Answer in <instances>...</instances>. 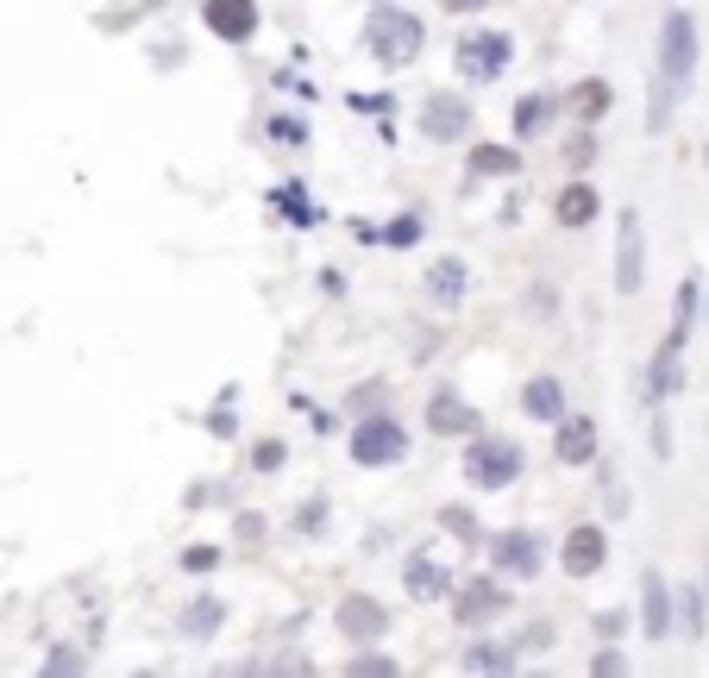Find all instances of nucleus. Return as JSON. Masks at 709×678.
Returning <instances> with one entry per match:
<instances>
[{
    "instance_id": "1",
    "label": "nucleus",
    "mask_w": 709,
    "mask_h": 678,
    "mask_svg": "<svg viewBox=\"0 0 709 678\" xmlns=\"http://www.w3.org/2000/svg\"><path fill=\"white\" fill-rule=\"evenodd\" d=\"M690 76H697V20L666 13V25H659V82H653V107H647L653 133L671 119V101L690 88Z\"/></svg>"
},
{
    "instance_id": "2",
    "label": "nucleus",
    "mask_w": 709,
    "mask_h": 678,
    "mask_svg": "<svg viewBox=\"0 0 709 678\" xmlns=\"http://www.w3.org/2000/svg\"><path fill=\"white\" fill-rule=\"evenodd\" d=\"M421 20L415 13H403V7H377L371 13V25H365V51L377 63H389V70H403V63H415L421 58Z\"/></svg>"
},
{
    "instance_id": "3",
    "label": "nucleus",
    "mask_w": 709,
    "mask_h": 678,
    "mask_svg": "<svg viewBox=\"0 0 709 678\" xmlns=\"http://www.w3.org/2000/svg\"><path fill=\"white\" fill-rule=\"evenodd\" d=\"M521 446L515 440H471V452H465V478L478 490H509L521 478Z\"/></svg>"
},
{
    "instance_id": "4",
    "label": "nucleus",
    "mask_w": 709,
    "mask_h": 678,
    "mask_svg": "<svg viewBox=\"0 0 709 678\" xmlns=\"http://www.w3.org/2000/svg\"><path fill=\"white\" fill-rule=\"evenodd\" d=\"M459 76L465 82H497L502 70H509V58H515V39L509 32H471V39H459Z\"/></svg>"
},
{
    "instance_id": "5",
    "label": "nucleus",
    "mask_w": 709,
    "mask_h": 678,
    "mask_svg": "<svg viewBox=\"0 0 709 678\" xmlns=\"http://www.w3.org/2000/svg\"><path fill=\"white\" fill-rule=\"evenodd\" d=\"M403 452H408V434L389 415H365V421L352 427V459L358 466H396Z\"/></svg>"
},
{
    "instance_id": "6",
    "label": "nucleus",
    "mask_w": 709,
    "mask_h": 678,
    "mask_svg": "<svg viewBox=\"0 0 709 678\" xmlns=\"http://www.w3.org/2000/svg\"><path fill=\"white\" fill-rule=\"evenodd\" d=\"M421 133L434 138V145H452V138H465L471 133V107H465L459 95H427V107H421Z\"/></svg>"
},
{
    "instance_id": "7",
    "label": "nucleus",
    "mask_w": 709,
    "mask_h": 678,
    "mask_svg": "<svg viewBox=\"0 0 709 678\" xmlns=\"http://www.w3.org/2000/svg\"><path fill=\"white\" fill-rule=\"evenodd\" d=\"M640 213H622V239H615V290L622 295H640Z\"/></svg>"
},
{
    "instance_id": "8",
    "label": "nucleus",
    "mask_w": 709,
    "mask_h": 678,
    "mask_svg": "<svg viewBox=\"0 0 709 678\" xmlns=\"http://www.w3.org/2000/svg\"><path fill=\"white\" fill-rule=\"evenodd\" d=\"M208 32L227 44H246L258 32V0H208Z\"/></svg>"
},
{
    "instance_id": "9",
    "label": "nucleus",
    "mask_w": 709,
    "mask_h": 678,
    "mask_svg": "<svg viewBox=\"0 0 709 678\" xmlns=\"http://www.w3.org/2000/svg\"><path fill=\"white\" fill-rule=\"evenodd\" d=\"M603 560H609L603 528H572V534H565V572H572V578H591Z\"/></svg>"
},
{
    "instance_id": "10",
    "label": "nucleus",
    "mask_w": 709,
    "mask_h": 678,
    "mask_svg": "<svg viewBox=\"0 0 709 678\" xmlns=\"http://www.w3.org/2000/svg\"><path fill=\"white\" fill-rule=\"evenodd\" d=\"M553 427H559L553 452L565 459V466H584V459L596 452V421H591V415H559Z\"/></svg>"
},
{
    "instance_id": "11",
    "label": "nucleus",
    "mask_w": 709,
    "mask_h": 678,
    "mask_svg": "<svg viewBox=\"0 0 709 678\" xmlns=\"http://www.w3.org/2000/svg\"><path fill=\"white\" fill-rule=\"evenodd\" d=\"M502 603H509V591H502L497 578H471L459 591V622H471V628H478V622L502 616Z\"/></svg>"
},
{
    "instance_id": "12",
    "label": "nucleus",
    "mask_w": 709,
    "mask_h": 678,
    "mask_svg": "<svg viewBox=\"0 0 709 678\" xmlns=\"http://www.w3.org/2000/svg\"><path fill=\"white\" fill-rule=\"evenodd\" d=\"M490 553H497V572H509V578H534L540 572V541L534 534H502Z\"/></svg>"
},
{
    "instance_id": "13",
    "label": "nucleus",
    "mask_w": 709,
    "mask_h": 678,
    "mask_svg": "<svg viewBox=\"0 0 709 678\" xmlns=\"http://www.w3.org/2000/svg\"><path fill=\"white\" fill-rule=\"evenodd\" d=\"M465 283H471V271H465L459 258H440V264L427 271V302H434V309H459Z\"/></svg>"
},
{
    "instance_id": "14",
    "label": "nucleus",
    "mask_w": 709,
    "mask_h": 678,
    "mask_svg": "<svg viewBox=\"0 0 709 678\" xmlns=\"http://www.w3.org/2000/svg\"><path fill=\"white\" fill-rule=\"evenodd\" d=\"M340 628L352 640H377L389 628V616H384V603H371V597H345L340 603Z\"/></svg>"
},
{
    "instance_id": "15",
    "label": "nucleus",
    "mask_w": 709,
    "mask_h": 678,
    "mask_svg": "<svg viewBox=\"0 0 709 678\" xmlns=\"http://www.w3.org/2000/svg\"><path fill=\"white\" fill-rule=\"evenodd\" d=\"M427 427H434V434H478V415H471L452 389H440V396L427 403Z\"/></svg>"
},
{
    "instance_id": "16",
    "label": "nucleus",
    "mask_w": 709,
    "mask_h": 678,
    "mask_svg": "<svg viewBox=\"0 0 709 678\" xmlns=\"http://www.w3.org/2000/svg\"><path fill=\"white\" fill-rule=\"evenodd\" d=\"M640 616H647L653 640L671 635V597H666V578H659V572H647V584H640Z\"/></svg>"
},
{
    "instance_id": "17",
    "label": "nucleus",
    "mask_w": 709,
    "mask_h": 678,
    "mask_svg": "<svg viewBox=\"0 0 709 678\" xmlns=\"http://www.w3.org/2000/svg\"><path fill=\"white\" fill-rule=\"evenodd\" d=\"M521 408H528L534 421H559V415H565V384H559V377H534V384L521 389Z\"/></svg>"
},
{
    "instance_id": "18",
    "label": "nucleus",
    "mask_w": 709,
    "mask_h": 678,
    "mask_svg": "<svg viewBox=\"0 0 709 678\" xmlns=\"http://www.w3.org/2000/svg\"><path fill=\"white\" fill-rule=\"evenodd\" d=\"M596 220V189L591 182H572V189L559 195V227H591Z\"/></svg>"
},
{
    "instance_id": "19",
    "label": "nucleus",
    "mask_w": 709,
    "mask_h": 678,
    "mask_svg": "<svg viewBox=\"0 0 709 678\" xmlns=\"http://www.w3.org/2000/svg\"><path fill=\"white\" fill-rule=\"evenodd\" d=\"M521 157L509 145H471V176H515Z\"/></svg>"
},
{
    "instance_id": "20",
    "label": "nucleus",
    "mask_w": 709,
    "mask_h": 678,
    "mask_svg": "<svg viewBox=\"0 0 709 678\" xmlns=\"http://www.w3.org/2000/svg\"><path fill=\"white\" fill-rule=\"evenodd\" d=\"M408 591H415V597H446V591H452V578H446L440 565L421 553V560H408Z\"/></svg>"
},
{
    "instance_id": "21",
    "label": "nucleus",
    "mask_w": 709,
    "mask_h": 678,
    "mask_svg": "<svg viewBox=\"0 0 709 678\" xmlns=\"http://www.w3.org/2000/svg\"><path fill=\"white\" fill-rule=\"evenodd\" d=\"M690 321H697V277H685V290H678V314H671V333H666V346H671V352H685Z\"/></svg>"
},
{
    "instance_id": "22",
    "label": "nucleus",
    "mask_w": 709,
    "mask_h": 678,
    "mask_svg": "<svg viewBox=\"0 0 709 678\" xmlns=\"http://www.w3.org/2000/svg\"><path fill=\"white\" fill-rule=\"evenodd\" d=\"M647 384H653V396H671V389H678V352H671V346H659V358H653V371H647Z\"/></svg>"
},
{
    "instance_id": "23",
    "label": "nucleus",
    "mask_w": 709,
    "mask_h": 678,
    "mask_svg": "<svg viewBox=\"0 0 709 678\" xmlns=\"http://www.w3.org/2000/svg\"><path fill=\"white\" fill-rule=\"evenodd\" d=\"M465 666H471V672H509V666H515V647H471Z\"/></svg>"
},
{
    "instance_id": "24",
    "label": "nucleus",
    "mask_w": 709,
    "mask_h": 678,
    "mask_svg": "<svg viewBox=\"0 0 709 678\" xmlns=\"http://www.w3.org/2000/svg\"><path fill=\"white\" fill-rule=\"evenodd\" d=\"M183 628H189V635H213V628H220V603H213V597L189 603V616H183Z\"/></svg>"
},
{
    "instance_id": "25",
    "label": "nucleus",
    "mask_w": 709,
    "mask_h": 678,
    "mask_svg": "<svg viewBox=\"0 0 709 678\" xmlns=\"http://www.w3.org/2000/svg\"><path fill=\"white\" fill-rule=\"evenodd\" d=\"M270 138H277V145H307V126H302V119H270Z\"/></svg>"
},
{
    "instance_id": "26",
    "label": "nucleus",
    "mask_w": 709,
    "mask_h": 678,
    "mask_svg": "<svg viewBox=\"0 0 709 678\" xmlns=\"http://www.w3.org/2000/svg\"><path fill=\"white\" fill-rule=\"evenodd\" d=\"M603 101H609V88H603V82H584V88H577V114H603Z\"/></svg>"
},
{
    "instance_id": "27",
    "label": "nucleus",
    "mask_w": 709,
    "mask_h": 678,
    "mask_svg": "<svg viewBox=\"0 0 709 678\" xmlns=\"http://www.w3.org/2000/svg\"><path fill=\"white\" fill-rule=\"evenodd\" d=\"M283 208L295 213L302 227H307V220H314V201H302V195H295V182H283Z\"/></svg>"
},
{
    "instance_id": "28",
    "label": "nucleus",
    "mask_w": 709,
    "mask_h": 678,
    "mask_svg": "<svg viewBox=\"0 0 709 678\" xmlns=\"http://www.w3.org/2000/svg\"><path fill=\"white\" fill-rule=\"evenodd\" d=\"M415 239H421V220H415V213H408V220H396V227H389V246H415Z\"/></svg>"
},
{
    "instance_id": "29",
    "label": "nucleus",
    "mask_w": 709,
    "mask_h": 678,
    "mask_svg": "<svg viewBox=\"0 0 709 678\" xmlns=\"http://www.w3.org/2000/svg\"><path fill=\"white\" fill-rule=\"evenodd\" d=\"M352 672H365V678H389L396 666H389V659H377V654H365V659H352Z\"/></svg>"
},
{
    "instance_id": "30",
    "label": "nucleus",
    "mask_w": 709,
    "mask_h": 678,
    "mask_svg": "<svg viewBox=\"0 0 709 678\" xmlns=\"http://www.w3.org/2000/svg\"><path fill=\"white\" fill-rule=\"evenodd\" d=\"M540 114H546V101H521V133H534Z\"/></svg>"
},
{
    "instance_id": "31",
    "label": "nucleus",
    "mask_w": 709,
    "mask_h": 678,
    "mask_svg": "<svg viewBox=\"0 0 709 678\" xmlns=\"http://www.w3.org/2000/svg\"><path fill=\"white\" fill-rule=\"evenodd\" d=\"M251 459H258V471H277V466H283V446H258Z\"/></svg>"
},
{
    "instance_id": "32",
    "label": "nucleus",
    "mask_w": 709,
    "mask_h": 678,
    "mask_svg": "<svg viewBox=\"0 0 709 678\" xmlns=\"http://www.w3.org/2000/svg\"><path fill=\"white\" fill-rule=\"evenodd\" d=\"M446 528H452V534H478V522H471V515H459V509H446Z\"/></svg>"
},
{
    "instance_id": "33",
    "label": "nucleus",
    "mask_w": 709,
    "mask_h": 678,
    "mask_svg": "<svg viewBox=\"0 0 709 678\" xmlns=\"http://www.w3.org/2000/svg\"><path fill=\"white\" fill-rule=\"evenodd\" d=\"M213 560H220L213 546H195V553H189V560H183V565H189V572H201V565H213Z\"/></svg>"
},
{
    "instance_id": "34",
    "label": "nucleus",
    "mask_w": 709,
    "mask_h": 678,
    "mask_svg": "<svg viewBox=\"0 0 709 678\" xmlns=\"http://www.w3.org/2000/svg\"><path fill=\"white\" fill-rule=\"evenodd\" d=\"M446 13H478V7H490V0H440Z\"/></svg>"
}]
</instances>
